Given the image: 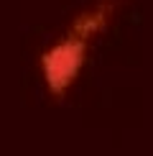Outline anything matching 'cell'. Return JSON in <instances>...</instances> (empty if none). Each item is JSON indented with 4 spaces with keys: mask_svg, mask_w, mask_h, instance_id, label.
Wrapping results in <instances>:
<instances>
[{
    "mask_svg": "<svg viewBox=\"0 0 153 156\" xmlns=\"http://www.w3.org/2000/svg\"><path fill=\"white\" fill-rule=\"evenodd\" d=\"M87 46L89 41L84 36L66 31L59 41L51 44L41 54V74L54 97L66 95L69 87L76 82V77L87 62Z\"/></svg>",
    "mask_w": 153,
    "mask_h": 156,
    "instance_id": "obj_1",
    "label": "cell"
}]
</instances>
